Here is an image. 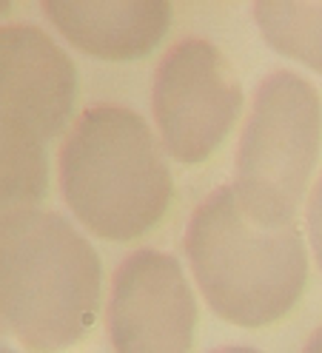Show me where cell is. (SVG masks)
I'll return each mask as SVG.
<instances>
[{"label": "cell", "mask_w": 322, "mask_h": 353, "mask_svg": "<svg viewBox=\"0 0 322 353\" xmlns=\"http://www.w3.org/2000/svg\"><path fill=\"white\" fill-rule=\"evenodd\" d=\"M185 256L211 311L231 325L263 327L285 316L305 288L308 259L296 225H263L220 185L194 208Z\"/></svg>", "instance_id": "cell-3"}, {"label": "cell", "mask_w": 322, "mask_h": 353, "mask_svg": "<svg viewBox=\"0 0 322 353\" xmlns=\"http://www.w3.org/2000/svg\"><path fill=\"white\" fill-rule=\"evenodd\" d=\"M0 353H14V350L6 345V339H3V336H0Z\"/></svg>", "instance_id": "cell-14"}, {"label": "cell", "mask_w": 322, "mask_h": 353, "mask_svg": "<svg viewBox=\"0 0 322 353\" xmlns=\"http://www.w3.org/2000/svg\"><path fill=\"white\" fill-rule=\"evenodd\" d=\"M60 194L77 223L103 239L152 231L171 203V171L148 123L125 105H92L57 154Z\"/></svg>", "instance_id": "cell-1"}, {"label": "cell", "mask_w": 322, "mask_h": 353, "mask_svg": "<svg viewBox=\"0 0 322 353\" xmlns=\"http://www.w3.org/2000/svg\"><path fill=\"white\" fill-rule=\"evenodd\" d=\"M305 225H308V239H311V251L316 256V265L322 271V174L311 188L308 196V208H305Z\"/></svg>", "instance_id": "cell-11"}, {"label": "cell", "mask_w": 322, "mask_h": 353, "mask_svg": "<svg viewBox=\"0 0 322 353\" xmlns=\"http://www.w3.org/2000/svg\"><path fill=\"white\" fill-rule=\"evenodd\" d=\"M322 145L316 88L288 69L271 72L254 92L240 134L231 191L263 225L294 223Z\"/></svg>", "instance_id": "cell-4"}, {"label": "cell", "mask_w": 322, "mask_h": 353, "mask_svg": "<svg viewBox=\"0 0 322 353\" xmlns=\"http://www.w3.org/2000/svg\"><path fill=\"white\" fill-rule=\"evenodd\" d=\"M254 20L268 46L322 74V3L260 0L254 3Z\"/></svg>", "instance_id": "cell-10"}, {"label": "cell", "mask_w": 322, "mask_h": 353, "mask_svg": "<svg viewBox=\"0 0 322 353\" xmlns=\"http://www.w3.org/2000/svg\"><path fill=\"white\" fill-rule=\"evenodd\" d=\"M208 353H260L256 347H248V345H223V347H214Z\"/></svg>", "instance_id": "cell-13"}, {"label": "cell", "mask_w": 322, "mask_h": 353, "mask_svg": "<svg viewBox=\"0 0 322 353\" xmlns=\"http://www.w3.org/2000/svg\"><path fill=\"white\" fill-rule=\"evenodd\" d=\"M100 256L66 216L29 211L0 228V327L34 353H57L92 330Z\"/></svg>", "instance_id": "cell-2"}, {"label": "cell", "mask_w": 322, "mask_h": 353, "mask_svg": "<svg viewBox=\"0 0 322 353\" xmlns=\"http://www.w3.org/2000/svg\"><path fill=\"white\" fill-rule=\"evenodd\" d=\"M40 6L74 49L100 60L145 57L171 26V3L165 0H43Z\"/></svg>", "instance_id": "cell-8"}, {"label": "cell", "mask_w": 322, "mask_h": 353, "mask_svg": "<svg viewBox=\"0 0 322 353\" xmlns=\"http://www.w3.org/2000/svg\"><path fill=\"white\" fill-rule=\"evenodd\" d=\"M194 325L197 302L177 256L137 248L114 268L105 305L114 353H188Z\"/></svg>", "instance_id": "cell-6"}, {"label": "cell", "mask_w": 322, "mask_h": 353, "mask_svg": "<svg viewBox=\"0 0 322 353\" xmlns=\"http://www.w3.org/2000/svg\"><path fill=\"white\" fill-rule=\"evenodd\" d=\"M49 188L46 148L37 134L20 125H0V228L37 211Z\"/></svg>", "instance_id": "cell-9"}, {"label": "cell", "mask_w": 322, "mask_h": 353, "mask_svg": "<svg viewBox=\"0 0 322 353\" xmlns=\"http://www.w3.org/2000/svg\"><path fill=\"white\" fill-rule=\"evenodd\" d=\"M303 353H322V325H319V327L314 330V334L308 336V342H305Z\"/></svg>", "instance_id": "cell-12"}, {"label": "cell", "mask_w": 322, "mask_h": 353, "mask_svg": "<svg viewBox=\"0 0 322 353\" xmlns=\"http://www.w3.org/2000/svg\"><path fill=\"white\" fill-rule=\"evenodd\" d=\"M74 63L37 26H0V125H20L43 143L72 117Z\"/></svg>", "instance_id": "cell-7"}, {"label": "cell", "mask_w": 322, "mask_h": 353, "mask_svg": "<svg viewBox=\"0 0 322 353\" xmlns=\"http://www.w3.org/2000/svg\"><path fill=\"white\" fill-rule=\"evenodd\" d=\"M240 108V77L211 40L183 37L160 57L152 83V112L160 143L174 160L185 165L208 160Z\"/></svg>", "instance_id": "cell-5"}]
</instances>
